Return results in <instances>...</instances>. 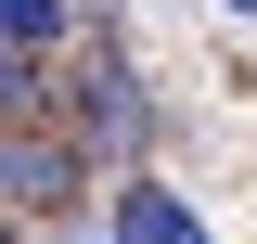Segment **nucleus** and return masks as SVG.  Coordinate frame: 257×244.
<instances>
[{
    "mask_svg": "<svg viewBox=\"0 0 257 244\" xmlns=\"http://www.w3.org/2000/svg\"><path fill=\"white\" fill-rule=\"evenodd\" d=\"M77 116H90V129H77V142H90V154H128V142H142V116H155V103H142V77H128L116 52H90V64H77Z\"/></svg>",
    "mask_w": 257,
    "mask_h": 244,
    "instance_id": "f257e3e1",
    "label": "nucleus"
},
{
    "mask_svg": "<svg viewBox=\"0 0 257 244\" xmlns=\"http://www.w3.org/2000/svg\"><path fill=\"white\" fill-rule=\"evenodd\" d=\"M77 193V142H0V206H52Z\"/></svg>",
    "mask_w": 257,
    "mask_h": 244,
    "instance_id": "f03ea898",
    "label": "nucleus"
},
{
    "mask_svg": "<svg viewBox=\"0 0 257 244\" xmlns=\"http://www.w3.org/2000/svg\"><path fill=\"white\" fill-rule=\"evenodd\" d=\"M116 244H206V218H193L167 180H128L116 193Z\"/></svg>",
    "mask_w": 257,
    "mask_h": 244,
    "instance_id": "7ed1b4c3",
    "label": "nucleus"
},
{
    "mask_svg": "<svg viewBox=\"0 0 257 244\" xmlns=\"http://www.w3.org/2000/svg\"><path fill=\"white\" fill-rule=\"evenodd\" d=\"M39 77H52V64H39V39H0V116H26Z\"/></svg>",
    "mask_w": 257,
    "mask_h": 244,
    "instance_id": "20e7f679",
    "label": "nucleus"
},
{
    "mask_svg": "<svg viewBox=\"0 0 257 244\" xmlns=\"http://www.w3.org/2000/svg\"><path fill=\"white\" fill-rule=\"evenodd\" d=\"M0 39H39V52H52L64 39V0H0Z\"/></svg>",
    "mask_w": 257,
    "mask_h": 244,
    "instance_id": "39448f33",
    "label": "nucleus"
},
{
    "mask_svg": "<svg viewBox=\"0 0 257 244\" xmlns=\"http://www.w3.org/2000/svg\"><path fill=\"white\" fill-rule=\"evenodd\" d=\"M231 13H257V0H231Z\"/></svg>",
    "mask_w": 257,
    "mask_h": 244,
    "instance_id": "423d86ee",
    "label": "nucleus"
},
{
    "mask_svg": "<svg viewBox=\"0 0 257 244\" xmlns=\"http://www.w3.org/2000/svg\"><path fill=\"white\" fill-rule=\"evenodd\" d=\"M0 244H13V231H0Z\"/></svg>",
    "mask_w": 257,
    "mask_h": 244,
    "instance_id": "0eeeda50",
    "label": "nucleus"
}]
</instances>
